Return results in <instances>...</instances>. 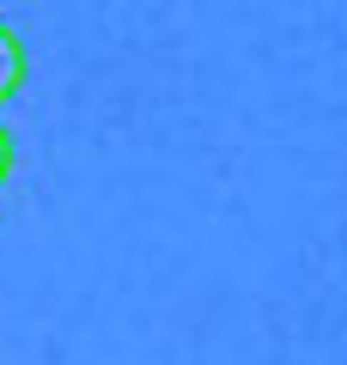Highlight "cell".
I'll return each mask as SVG.
<instances>
[{
    "label": "cell",
    "instance_id": "6da1fadb",
    "mask_svg": "<svg viewBox=\"0 0 347 365\" xmlns=\"http://www.w3.org/2000/svg\"><path fill=\"white\" fill-rule=\"evenodd\" d=\"M25 86V43H19L13 25H0V104Z\"/></svg>",
    "mask_w": 347,
    "mask_h": 365
},
{
    "label": "cell",
    "instance_id": "7a4b0ae2",
    "mask_svg": "<svg viewBox=\"0 0 347 365\" xmlns=\"http://www.w3.org/2000/svg\"><path fill=\"white\" fill-rule=\"evenodd\" d=\"M6 170H13V134L0 128V182H6Z\"/></svg>",
    "mask_w": 347,
    "mask_h": 365
}]
</instances>
